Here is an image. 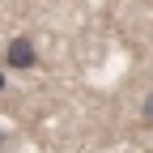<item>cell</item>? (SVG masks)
<instances>
[{
  "instance_id": "1",
  "label": "cell",
  "mask_w": 153,
  "mask_h": 153,
  "mask_svg": "<svg viewBox=\"0 0 153 153\" xmlns=\"http://www.w3.org/2000/svg\"><path fill=\"white\" fill-rule=\"evenodd\" d=\"M38 64V51H34V43L26 34H17V38H9V47H4V68H17V72H26V68H34Z\"/></svg>"
},
{
  "instance_id": "2",
  "label": "cell",
  "mask_w": 153,
  "mask_h": 153,
  "mask_svg": "<svg viewBox=\"0 0 153 153\" xmlns=\"http://www.w3.org/2000/svg\"><path fill=\"white\" fill-rule=\"evenodd\" d=\"M140 119H145V128H153V89L145 94V102H140Z\"/></svg>"
},
{
  "instance_id": "3",
  "label": "cell",
  "mask_w": 153,
  "mask_h": 153,
  "mask_svg": "<svg viewBox=\"0 0 153 153\" xmlns=\"http://www.w3.org/2000/svg\"><path fill=\"white\" fill-rule=\"evenodd\" d=\"M0 145H4V132H0Z\"/></svg>"
}]
</instances>
